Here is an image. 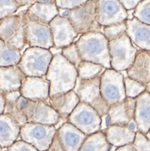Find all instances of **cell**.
<instances>
[{"label": "cell", "instance_id": "1", "mask_svg": "<svg viewBox=\"0 0 150 151\" xmlns=\"http://www.w3.org/2000/svg\"><path fill=\"white\" fill-rule=\"evenodd\" d=\"M45 78L49 83V96L66 93L74 88L78 78L76 68L61 53L53 54Z\"/></svg>", "mask_w": 150, "mask_h": 151}, {"label": "cell", "instance_id": "2", "mask_svg": "<svg viewBox=\"0 0 150 151\" xmlns=\"http://www.w3.org/2000/svg\"><path fill=\"white\" fill-rule=\"evenodd\" d=\"M75 44L82 60L98 63L105 68H111L108 41L102 32L81 34Z\"/></svg>", "mask_w": 150, "mask_h": 151}, {"label": "cell", "instance_id": "3", "mask_svg": "<svg viewBox=\"0 0 150 151\" xmlns=\"http://www.w3.org/2000/svg\"><path fill=\"white\" fill-rule=\"evenodd\" d=\"M59 15L66 17L78 34L88 32H102L103 28L98 24L95 17V0H88L72 9H61Z\"/></svg>", "mask_w": 150, "mask_h": 151}, {"label": "cell", "instance_id": "4", "mask_svg": "<svg viewBox=\"0 0 150 151\" xmlns=\"http://www.w3.org/2000/svg\"><path fill=\"white\" fill-rule=\"evenodd\" d=\"M53 58V53L49 49L29 47L21 54L17 64L25 76L44 77Z\"/></svg>", "mask_w": 150, "mask_h": 151}, {"label": "cell", "instance_id": "5", "mask_svg": "<svg viewBox=\"0 0 150 151\" xmlns=\"http://www.w3.org/2000/svg\"><path fill=\"white\" fill-rule=\"evenodd\" d=\"M73 90L77 94L80 102L86 103L90 105L101 117L106 115L109 105L102 97L100 92V76L91 79L77 78Z\"/></svg>", "mask_w": 150, "mask_h": 151}, {"label": "cell", "instance_id": "6", "mask_svg": "<svg viewBox=\"0 0 150 151\" xmlns=\"http://www.w3.org/2000/svg\"><path fill=\"white\" fill-rule=\"evenodd\" d=\"M16 104L29 123L56 125L60 119L58 113L47 102L29 100L20 96Z\"/></svg>", "mask_w": 150, "mask_h": 151}, {"label": "cell", "instance_id": "7", "mask_svg": "<svg viewBox=\"0 0 150 151\" xmlns=\"http://www.w3.org/2000/svg\"><path fill=\"white\" fill-rule=\"evenodd\" d=\"M108 51L111 68L120 72L130 66L139 49L124 33L118 38L108 41Z\"/></svg>", "mask_w": 150, "mask_h": 151}, {"label": "cell", "instance_id": "8", "mask_svg": "<svg viewBox=\"0 0 150 151\" xmlns=\"http://www.w3.org/2000/svg\"><path fill=\"white\" fill-rule=\"evenodd\" d=\"M57 128L39 123L27 122L20 126L19 137L39 151L49 150Z\"/></svg>", "mask_w": 150, "mask_h": 151}, {"label": "cell", "instance_id": "9", "mask_svg": "<svg viewBox=\"0 0 150 151\" xmlns=\"http://www.w3.org/2000/svg\"><path fill=\"white\" fill-rule=\"evenodd\" d=\"M67 121L86 135L101 130L102 117L93 108L86 103L79 101L68 116Z\"/></svg>", "mask_w": 150, "mask_h": 151}, {"label": "cell", "instance_id": "10", "mask_svg": "<svg viewBox=\"0 0 150 151\" xmlns=\"http://www.w3.org/2000/svg\"><path fill=\"white\" fill-rule=\"evenodd\" d=\"M0 39L19 50L24 48L26 39L23 12L0 19Z\"/></svg>", "mask_w": 150, "mask_h": 151}, {"label": "cell", "instance_id": "11", "mask_svg": "<svg viewBox=\"0 0 150 151\" xmlns=\"http://www.w3.org/2000/svg\"><path fill=\"white\" fill-rule=\"evenodd\" d=\"M87 135L69 122L63 123L56 129L49 150L78 151Z\"/></svg>", "mask_w": 150, "mask_h": 151}, {"label": "cell", "instance_id": "12", "mask_svg": "<svg viewBox=\"0 0 150 151\" xmlns=\"http://www.w3.org/2000/svg\"><path fill=\"white\" fill-rule=\"evenodd\" d=\"M123 78V73L113 68H105L100 75V92L108 105L120 102L126 98Z\"/></svg>", "mask_w": 150, "mask_h": 151}, {"label": "cell", "instance_id": "13", "mask_svg": "<svg viewBox=\"0 0 150 151\" xmlns=\"http://www.w3.org/2000/svg\"><path fill=\"white\" fill-rule=\"evenodd\" d=\"M96 21L102 27L128 19V11L118 0H95Z\"/></svg>", "mask_w": 150, "mask_h": 151}, {"label": "cell", "instance_id": "14", "mask_svg": "<svg viewBox=\"0 0 150 151\" xmlns=\"http://www.w3.org/2000/svg\"><path fill=\"white\" fill-rule=\"evenodd\" d=\"M23 14L25 21L26 44L29 47H39L46 49L53 48V38L49 25L28 20L24 17V12H23Z\"/></svg>", "mask_w": 150, "mask_h": 151}, {"label": "cell", "instance_id": "15", "mask_svg": "<svg viewBox=\"0 0 150 151\" xmlns=\"http://www.w3.org/2000/svg\"><path fill=\"white\" fill-rule=\"evenodd\" d=\"M53 38V47L62 49L73 43L78 34L66 17L57 15L49 24Z\"/></svg>", "mask_w": 150, "mask_h": 151}, {"label": "cell", "instance_id": "16", "mask_svg": "<svg viewBox=\"0 0 150 151\" xmlns=\"http://www.w3.org/2000/svg\"><path fill=\"white\" fill-rule=\"evenodd\" d=\"M135 99L126 97L120 102L109 105L107 119V127L109 125H128L133 120Z\"/></svg>", "mask_w": 150, "mask_h": 151}, {"label": "cell", "instance_id": "17", "mask_svg": "<svg viewBox=\"0 0 150 151\" xmlns=\"http://www.w3.org/2000/svg\"><path fill=\"white\" fill-rule=\"evenodd\" d=\"M22 97L29 100L49 102V83L45 77L25 76L19 88Z\"/></svg>", "mask_w": 150, "mask_h": 151}, {"label": "cell", "instance_id": "18", "mask_svg": "<svg viewBox=\"0 0 150 151\" xmlns=\"http://www.w3.org/2000/svg\"><path fill=\"white\" fill-rule=\"evenodd\" d=\"M125 34L138 49L150 51V25L135 18L126 19Z\"/></svg>", "mask_w": 150, "mask_h": 151}, {"label": "cell", "instance_id": "19", "mask_svg": "<svg viewBox=\"0 0 150 151\" xmlns=\"http://www.w3.org/2000/svg\"><path fill=\"white\" fill-rule=\"evenodd\" d=\"M128 77L149 87L150 51L139 49L133 63L126 69Z\"/></svg>", "mask_w": 150, "mask_h": 151}, {"label": "cell", "instance_id": "20", "mask_svg": "<svg viewBox=\"0 0 150 151\" xmlns=\"http://www.w3.org/2000/svg\"><path fill=\"white\" fill-rule=\"evenodd\" d=\"M58 14L54 2H34L24 11V17L28 20L49 24Z\"/></svg>", "mask_w": 150, "mask_h": 151}, {"label": "cell", "instance_id": "21", "mask_svg": "<svg viewBox=\"0 0 150 151\" xmlns=\"http://www.w3.org/2000/svg\"><path fill=\"white\" fill-rule=\"evenodd\" d=\"M133 120L137 130L143 134L149 132L150 129V93L145 90L135 98Z\"/></svg>", "mask_w": 150, "mask_h": 151}, {"label": "cell", "instance_id": "22", "mask_svg": "<svg viewBox=\"0 0 150 151\" xmlns=\"http://www.w3.org/2000/svg\"><path fill=\"white\" fill-rule=\"evenodd\" d=\"M79 103V99L73 89L49 96V104L58 113L60 119H66Z\"/></svg>", "mask_w": 150, "mask_h": 151}, {"label": "cell", "instance_id": "23", "mask_svg": "<svg viewBox=\"0 0 150 151\" xmlns=\"http://www.w3.org/2000/svg\"><path fill=\"white\" fill-rule=\"evenodd\" d=\"M24 77L18 65L0 67V93L5 94L19 90Z\"/></svg>", "mask_w": 150, "mask_h": 151}, {"label": "cell", "instance_id": "24", "mask_svg": "<svg viewBox=\"0 0 150 151\" xmlns=\"http://www.w3.org/2000/svg\"><path fill=\"white\" fill-rule=\"evenodd\" d=\"M103 132L108 143L116 148L133 144L136 134L127 125H109Z\"/></svg>", "mask_w": 150, "mask_h": 151}, {"label": "cell", "instance_id": "25", "mask_svg": "<svg viewBox=\"0 0 150 151\" xmlns=\"http://www.w3.org/2000/svg\"><path fill=\"white\" fill-rule=\"evenodd\" d=\"M20 125L7 114L0 115V147L8 148L19 137Z\"/></svg>", "mask_w": 150, "mask_h": 151}, {"label": "cell", "instance_id": "26", "mask_svg": "<svg viewBox=\"0 0 150 151\" xmlns=\"http://www.w3.org/2000/svg\"><path fill=\"white\" fill-rule=\"evenodd\" d=\"M111 148L103 132L99 130L87 135L78 151H110Z\"/></svg>", "mask_w": 150, "mask_h": 151}, {"label": "cell", "instance_id": "27", "mask_svg": "<svg viewBox=\"0 0 150 151\" xmlns=\"http://www.w3.org/2000/svg\"><path fill=\"white\" fill-rule=\"evenodd\" d=\"M5 98V107H4V114H9L10 117H12L14 121L19 124L20 126L27 123L26 118L24 115V114L20 110L17 106V100L21 96L19 90L14 91V92L7 93L4 94Z\"/></svg>", "mask_w": 150, "mask_h": 151}, {"label": "cell", "instance_id": "28", "mask_svg": "<svg viewBox=\"0 0 150 151\" xmlns=\"http://www.w3.org/2000/svg\"><path fill=\"white\" fill-rule=\"evenodd\" d=\"M21 58L19 49L14 48L0 39V67L17 65Z\"/></svg>", "mask_w": 150, "mask_h": 151}, {"label": "cell", "instance_id": "29", "mask_svg": "<svg viewBox=\"0 0 150 151\" xmlns=\"http://www.w3.org/2000/svg\"><path fill=\"white\" fill-rule=\"evenodd\" d=\"M76 69L78 78L81 79H91L97 76H100L105 70V68L98 63L82 60V62L78 65Z\"/></svg>", "mask_w": 150, "mask_h": 151}, {"label": "cell", "instance_id": "30", "mask_svg": "<svg viewBox=\"0 0 150 151\" xmlns=\"http://www.w3.org/2000/svg\"><path fill=\"white\" fill-rule=\"evenodd\" d=\"M123 84H124V91H125L126 97L135 99L137 96H139L145 90L149 91V87H147L144 83L139 82V81L128 78V77H124Z\"/></svg>", "mask_w": 150, "mask_h": 151}, {"label": "cell", "instance_id": "31", "mask_svg": "<svg viewBox=\"0 0 150 151\" xmlns=\"http://www.w3.org/2000/svg\"><path fill=\"white\" fill-rule=\"evenodd\" d=\"M133 10V18L150 25V0H142Z\"/></svg>", "mask_w": 150, "mask_h": 151}, {"label": "cell", "instance_id": "32", "mask_svg": "<svg viewBox=\"0 0 150 151\" xmlns=\"http://www.w3.org/2000/svg\"><path fill=\"white\" fill-rule=\"evenodd\" d=\"M60 49H61V54L69 63H72L75 68H77L78 65L82 62V59L79 56L75 42H73L68 44V46L63 47Z\"/></svg>", "mask_w": 150, "mask_h": 151}, {"label": "cell", "instance_id": "33", "mask_svg": "<svg viewBox=\"0 0 150 151\" xmlns=\"http://www.w3.org/2000/svg\"><path fill=\"white\" fill-rule=\"evenodd\" d=\"M125 30L126 24L125 21H123V22L118 23L115 24H111L103 27L102 33L108 39V41H111V40L118 38L123 34H124Z\"/></svg>", "mask_w": 150, "mask_h": 151}, {"label": "cell", "instance_id": "34", "mask_svg": "<svg viewBox=\"0 0 150 151\" xmlns=\"http://www.w3.org/2000/svg\"><path fill=\"white\" fill-rule=\"evenodd\" d=\"M19 9L15 0H0V19L14 14Z\"/></svg>", "mask_w": 150, "mask_h": 151}, {"label": "cell", "instance_id": "35", "mask_svg": "<svg viewBox=\"0 0 150 151\" xmlns=\"http://www.w3.org/2000/svg\"><path fill=\"white\" fill-rule=\"evenodd\" d=\"M133 145L135 151H150L149 139L141 132H136Z\"/></svg>", "mask_w": 150, "mask_h": 151}, {"label": "cell", "instance_id": "36", "mask_svg": "<svg viewBox=\"0 0 150 151\" xmlns=\"http://www.w3.org/2000/svg\"><path fill=\"white\" fill-rule=\"evenodd\" d=\"M88 0H54V3L58 9H72Z\"/></svg>", "mask_w": 150, "mask_h": 151}, {"label": "cell", "instance_id": "37", "mask_svg": "<svg viewBox=\"0 0 150 151\" xmlns=\"http://www.w3.org/2000/svg\"><path fill=\"white\" fill-rule=\"evenodd\" d=\"M7 151H39L33 145H29V143H26L24 140H16L9 147L7 148Z\"/></svg>", "mask_w": 150, "mask_h": 151}, {"label": "cell", "instance_id": "38", "mask_svg": "<svg viewBox=\"0 0 150 151\" xmlns=\"http://www.w3.org/2000/svg\"><path fill=\"white\" fill-rule=\"evenodd\" d=\"M127 11L133 10L142 0H118Z\"/></svg>", "mask_w": 150, "mask_h": 151}, {"label": "cell", "instance_id": "39", "mask_svg": "<svg viewBox=\"0 0 150 151\" xmlns=\"http://www.w3.org/2000/svg\"><path fill=\"white\" fill-rule=\"evenodd\" d=\"M16 4L18 5L19 9L22 7H26V6H30L32 4H34L35 0H15Z\"/></svg>", "mask_w": 150, "mask_h": 151}, {"label": "cell", "instance_id": "40", "mask_svg": "<svg viewBox=\"0 0 150 151\" xmlns=\"http://www.w3.org/2000/svg\"><path fill=\"white\" fill-rule=\"evenodd\" d=\"M115 151H135V149L133 145V144H129V145H127L118 147Z\"/></svg>", "mask_w": 150, "mask_h": 151}, {"label": "cell", "instance_id": "41", "mask_svg": "<svg viewBox=\"0 0 150 151\" xmlns=\"http://www.w3.org/2000/svg\"><path fill=\"white\" fill-rule=\"evenodd\" d=\"M5 107V98L4 94L0 93V115L4 114Z\"/></svg>", "mask_w": 150, "mask_h": 151}, {"label": "cell", "instance_id": "42", "mask_svg": "<svg viewBox=\"0 0 150 151\" xmlns=\"http://www.w3.org/2000/svg\"><path fill=\"white\" fill-rule=\"evenodd\" d=\"M35 2H54V0H35Z\"/></svg>", "mask_w": 150, "mask_h": 151}, {"label": "cell", "instance_id": "43", "mask_svg": "<svg viewBox=\"0 0 150 151\" xmlns=\"http://www.w3.org/2000/svg\"><path fill=\"white\" fill-rule=\"evenodd\" d=\"M0 151H7V148H2V150Z\"/></svg>", "mask_w": 150, "mask_h": 151}, {"label": "cell", "instance_id": "44", "mask_svg": "<svg viewBox=\"0 0 150 151\" xmlns=\"http://www.w3.org/2000/svg\"><path fill=\"white\" fill-rule=\"evenodd\" d=\"M2 150V148H1V147H0V150Z\"/></svg>", "mask_w": 150, "mask_h": 151}, {"label": "cell", "instance_id": "45", "mask_svg": "<svg viewBox=\"0 0 150 151\" xmlns=\"http://www.w3.org/2000/svg\"></svg>", "mask_w": 150, "mask_h": 151}]
</instances>
